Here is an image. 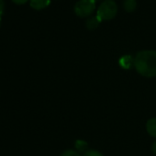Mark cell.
<instances>
[{"instance_id": "1", "label": "cell", "mask_w": 156, "mask_h": 156, "mask_svg": "<svg viewBox=\"0 0 156 156\" xmlns=\"http://www.w3.org/2000/svg\"><path fill=\"white\" fill-rule=\"evenodd\" d=\"M134 67L142 76H156V51H142L134 58Z\"/></svg>"}, {"instance_id": "2", "label": "cell", "mask_w": 156, "mask_h": 156, "mask_svg": "<svg viewBox=\"0 0 156 156\" xmlns=\"http://www.w3.org/2000/svg\"><path fill=\"white\" fill-rule=\"evenodd\" d=\"M118 12V6L114 0H104L98 9L97 17L100 21H108L115 18Z\"/></svg>"}, {"instance_id": "3", "label": "cell", "mask_w": 156, "mask_h": 156, "mask_svg": "<svg viewBox=\"0 0 156 156\" xmlns=\"http://www.w3.org/2000/svg\"><path fill=\"white\" fill-rule=\"evenodd\" d=\"M96 9L95 0H79L74 6V13L80 18L89 17Z\"/></svg>"}, {"instance_id": "4", "label": "cell", "mask_w": 156, "mask_h": 156, "mask_svg": "<svg viewBox=\"0 0 156 156\" xmlns=\"http://www.w3.org/2000/svg\"><path fill=\"white\" fill-rule=\"evenodd\" d=\"M51 3V0H30V7L36 10H41L47 8Z\"/></svg>"}, {"instance_id": "5", "label": "cell", "mask_w": 156, "mask_h": 156, "mask_svg": "<svg viewBox=\"0 0 156 156\" xmlns=\"http://www.w3.org/2000/svg\"><path fill=\"white\" fill-rule=\"evenodd\" d=\"M146 129L151 136L156 138V118H152L147 121Z\"/></svg>"}, {"instance_id": "6", "label": "cell", "mask_w": 156, "mask_h": 156, "mask_svg": "<svg viewBox=\"0 0 156 156\" xmlns=\"http://www.w3.org/2000/svg\"><path fill=\"white\" fill-rule=\"evenodd\" d=\"M100 22L101 21L98 20V17H92V18H90V19H88L87 20L86 25H87V28L88 30H96L99 26Z\"/></svg>"}, {"instance_id": "7", "label": "cell", "mask_w": 156, "mask_h": 156, "mask_svg": "<svg viewBox=\"0 0 156 156\" xmlns=\"http://www.w3.org/2000/svg\"><path fill=\"white\" fill-rule=\"evenodd\" d=\"M123 7H124V9L127 12L130 13V12H133L136 9L137 2H136V0H124Z\"/></svg>"}, {"instance_id": "8", "label": "cell", "mask_w": 156, "mask_h": 156, "mask_svg": "<svg viewBox=\"0 0 156 156\" xmlns=\"http://www.w3.org/2000/svg\"><path fill=\"white\" fill-rule=\"evenodd\" d=\"M119 63L123 68H129L131 66V64L134 63V60H132V58L130 56L127 55V56H123L119 60Z\"/></svg>"}, {"instance_id": "9", "label": "cell", "mask_w": 156, "mask_h": 156, "mask_svg": "<svg viewBox=\"0 0 156 156\" xmlns=\"http://www.w3.org/2000/svg\"><path fill=\"white\" fill-rule=\"evenodd\" d=\"M75 147H76V149L79 151H86L87 149V147H88V144L86 142V141H84V140H77L76 141V143H75Z\"/></svg>"}, {"instance_id": "10", "label": "cell", "mask_w": 156, "mask_h": 156, "mask_svg": "<svg viewBox=\"0 0 156 156\" xmlns=\"http://www.w3.org/2000/svg\"><path fill=\"white\" fill-rule=\"evenodd\" d=\"M62 156H81L79 152L74 151V150H67L62 152Z\"/></svg>"}, {"instance_id": "11", "label": "cell", "mask_w": 156, "mask_h": 156, "mask_svg": "<svg viewBox=\"0 0 156 156\" xmlns=\"http://www.w3.org/2000/svg\"><path fill=\"white\" fill-rule=\"evenodd\" d=\"M84 156H103V154L101 152H99L98 151L89 150V151H87L85 152Z\"/></svg>"}, {"instance_id": "12", "label": "cell", "mask_w": 156, "mask_h": 156, "mask_svg": "<svg viewBox=\"0 0 156 156\" xmlns=\"http://www.w3.org/2000/svg\"><path fill=\"white\" fill-rule=\"evenodd\" d=\"M4 9H5V2L4 0H0V17L4 12Z\"/></svg>"}, {"instance_id": "13", "label": "cell", "mask_w": 156, "mask_h": 156, "mask_svg": "<svg viewBox=\"0 0 156 156\" xmlns=\"http://www.w3.org/2000/svg\"><path fill=\"white\" fill-rule=\"evenodd\" d=\"M28 1H29V0H12V2H14L17 5H24Z\"/></svg>"}, {"instance_id": "14", "label": "cell", "mask_w": 156, "mask_h": 156, "mask_svg": "<svg viewBox=\"0 0 156 156\" xmlns=\"http://www.w3.org/2000/svg\"><path fill=\"white\" fill-rule=\"evenodd\" d=\"M151 150H152V152L154 154H156V140L152 143V146H151Z\"/></svg>"}, {"instance_id": "15", "label": "cell", "mask_w": 156, "mask_h": 156, "mask_svg": "<svg viewBox=\"0 0 156 156\" xmlns=\"http://www.w3.org/2000/svg\"><path fill=\"white\" fill-rule=\"evenodd\" d=\"M0 26H1V20H0Z\"/></svg>"}, {"instance_id": "16", "label": "cell", "mask_w": 156, "mask_h": 156, "mask_svg": "<svg viewBox=\"0 0 156 156\" xmlns=\"http://www.w3.org/2000/svg\"><path fill=\"white\" fill-rule=\"evenodd\" d=\"M95 1H96V2H97V1H98V0H95Z\"/></svg>"}]
</instances>
